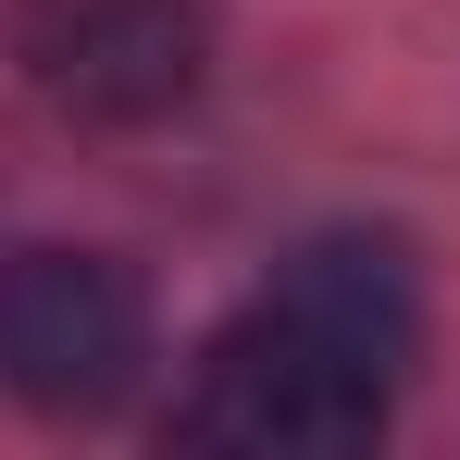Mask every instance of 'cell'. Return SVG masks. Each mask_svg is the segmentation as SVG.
Masks as SVG:
<instances>
[{
    "mask_svg": "<svg viewBox=\"0 0 460 460\" xmlns=\"http://www.w3.org/2000/svg\"><path fill=\"white\" fill-rule=\"evenodd\" d=\"M423 349V287L398 236H311L287 274L199 349L174 398V448L212 460H349L385 436Z\"/></svg>",
    "mask_w": 460,
    "mask_h": 460,
    "instance_id": "6da1fadb",
    "label": "cell"
},
{
    "mask_svg": "<svg viewBox=\"0 0 460 460\" xmlns=\"http://www.w3.org/2000/svg\"><path fill=\"white\" fill-rule=\"evenodd\" d=\"M150 374V299L100 249H13L0 261V385L50 423H100Z\"/></svg>",
    "mask_w": 460,
    "mask_h": 460,
    "instance_id": "7a4b0ae2",
    "label": "cell"
},
{
    "mask_svg": "<svg viewBox=\"0 0 460 460\" xmlns=\"http://www.w3.org/2000/svg\"><path fill=\"white\" fill-rule=\"evenodd\" d=\"M13 63L75 125H150L199 87L212 25L199 0H13Z\"/></svg>",
    "mask_w": 460,
    "mask_h": 460,
    "instance_id": "3957f363",
    "label": "cell"
}]
</instances>
